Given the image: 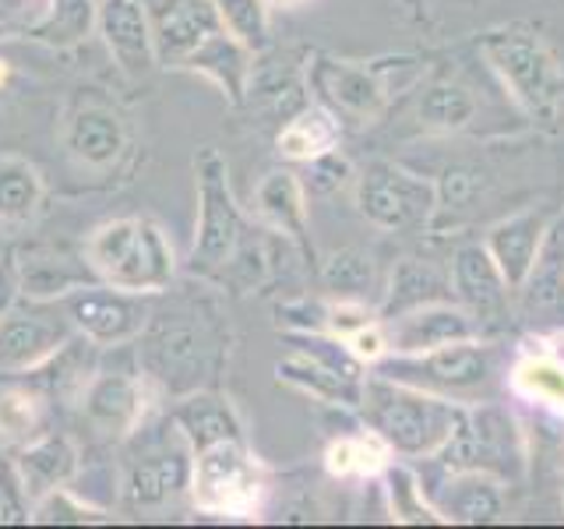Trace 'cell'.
<instances>
[{
	"label": "cell",
	"instance_id": "obj_38",
	"mask_svg": "<svg viewBox=\"0 0 564 529\" xmlns=\"http://www.w3.org/2000/svg\"><path fill=\"white\" fill-rule=\"evenodd\" d=\"M388 498H392V516L399 522H441L420 481L405 466H388Z\"/></svg>",
	"mask_w": 564,
	"mask_h": 529
},
{
	"label": "cell",
	"instance_id": "obj_45",
	"mask_svg": "<svg viewBox=\"0 0 564 529\" xmlns=\"http://www.w3.org/2000/svg\"><path fill=\"white\" fill-rule=\"evenodd\" d=\"M264 4H275V8H300V4H307V0H264Z\"/></svg>",
	"mask_w": 564,
	"mask_h": 529
},
{
	"label": "cell",
	"instance_id": "obj_16",
	"mask_svg": "<svg viewBox=\"0 0 564 529\" xmlns=\"http://www.w3.org/2000/svg\"><path fill=\"white\" fill-rule=\"evenodd\" d=\"M145 364L155 378L170 381L173 388L194 385L205 370V346L198 328H191L184 322H166L152 328L145 346Z\"/></svg>",
	"mask_w": 564,
	"mask_h": 529
},
{
	"label": "cell",
	"instance_id": "obj_15",
	"mask_svg": "<svg viewBox=\"0 0 564 529\" xmlns=\"http://www.w3.org/2000/svg\"><path fill=\"white\" fill-rule=\"evenodd\" d=\"M99 32L128 75H145L155 64V35L141 0H106L99 8Z\"/></svg>",
	"mask_w": 564,
	"mask_h": 529
},
{
	"label": "cell",
	"instance_id": "obj_7",
	"mask_svg": "<svg viewBox=\"0 0 564 529\" xmlns=\"http://www.w3.org/2000/svg\"><path fill=\"white\" fill-rule=\"evenodd\" d=\"M198 173V237H194V264L202 269H226L243 244V216L229 191L226 159L216 149L194 155Z\"/></svg>",
	"mask_w": 564,
	"mask_h": 529
},
{
	"label": "cell",
	"instance_id": "obj_6",
	"mask_svg": "<svg viewBox=\"0 0 564 529\" xmlns=\"http://www.w3.org/2000/svg\"><path fill=\"white\" fill-rule=\"evenodd\" d=\"M191 494L202 511H216V516H254L264 498V481L258 463L247 455L243 441L226 438L194 452Z\"/></svg>",
	"mask_w": 564,
	"mask_h": 529
},
{
	"label": "cell",
	"instance_id": "obj_42",
	"mask_svg": "<svg viewBox=\"0 0 564 529\" xmlns=\"http://www.w3.org/2000/svg\"><path fill=\"white\" fill-rule=\"evenodd\" d=\"M29 511H25V490L18 484V476L0 466V526L8 522H25Z\"/></svg>",
	"mask_w": 564,
	"mask_h": 529
},
{
	"label": "cell",
	"instance_id": "obj_35",
	"mask_svg": "<svg viewBox=\"0 0 564 529\" xmlns=\"http://www.w3.org/2000/svg\"><path fill=\"white\" fill-rule=\"evenodd\" d=\"M519 293L529 317H564V264L540 258Z\"/></svg>",
	"mask_w": 564,
	"mask_h": 529
},
{
	"label": "cell",
	"instance_id": "obj_20",
	"mask_svg": "<svg viewBox=\"0 0 564 529\" xmlns=\"http://www.w3.org/2000/svg\"><path fill=\"white\" fill-rule=\"evenodd\" d=\"M78 473V452L64 434L35 438L18 455V484H22L25 498L40 501L43 494L64 487L70 476Z\"/></svg>",
	"mask_w": 564,
	"mask_h": 529
},
{
	"label": "cell",
	"instance_id": "obj_13",
	"mask_svg": "<svg viewBox=\"0 0 564 529\" xmlns=\"http://www.w3.org/2000/svg\"><path fill=\"white\" fill-rule=\"evenodd\" d=\"M546 226H551V212H543V208H525L490 226L487 251L498 261L511 293H519L525 287L529 272L536 269V261L543 255Z\"/></svg>",
	"mask_w": 564,
	"mask_h": 529
},
{
	"label": "cell",
	"instance_id": "obj_2",
	"mask_svg": "<svg viewBox=\"0 0 564 529\" xmlns=\"http://www.w3.org/2000/svg\"><path fill=\"white\" fill-rule=\"evenodd\" d=\"M480 53L522 110L551 123L564 110V64L533 25L511 22L480 35Z\"/></svg>",
	"mask_w": 564,
	"mask_h": 529
},
{
	"label": "cell",
	"instance_id": "obj_22",
	"mask_svg": "<svg viewBox=\"0 0 564 529\" xmlns=\"http://www.w3.org/2000/svg\"><path fill=\"white\" fill-rule=\"evenodd\" d=\"M254 205L275 229L293 240H307V198L304 184L290 170H272L261 176L254 191Z\"/></svg>",
	"mask_w": 564,
	"mask_h": 529
},
{
	"label": "cell",
	"instance_id": "obj_8",
	"mask_svg": "<svg viewBox=\"0 0 564 529\" xmlns=\"http://www.w3.org/2000/svg\"><path fill=\"white\" fill-rule=\"evenodd\" d=\"M437 187L423 181L420 173H410L395 163H370L357 176V208L360 216L388 229V234H402V229H423L434 219Z\"/></svg>",
	"mask_w": 564,
	"mask_h": 529
},
{
	"label": "cell",
	"instance_id": "obj_14",
	"mask_svg": "<svg viewBox=\"0 0 564 529\" xmlns=\"http://www.w3.org/2000/svg\"><path fill=\"white\" fill-rule=\"evenodd\" d=\"M476 317L466 307H452L445 304H427L416 311H405L392 317V328H388V349L392 353H423L445 343L458 339H476Z\"/></svg>",
	"mask_w": 564,
	"mask_h": 529
},
{
	"label": "cell",
	"instance_id": "obj_37",
	"mask_svg": "<svg viewBox=\"0 0 564 529\" xmlns=\"http://www.w3.org/2000/svg\"><path fill=\"white\" fill-rule=\"evenodd\" d=\"M219 18L226 32L243 50H261L269 43V11H264V0H216Z\"/></svg>",
	"mask_w": 564,
	"mask_h": 529
},
{
	"label": "cell",
	"instance_id": "obj_23",
	"mask_svg": "<svg viewBox=\"0 0 564 529\" xmlns=\"http://www.w3.org/2000/svg\"><path fill=\"white\" fill-rule=\"evenodd\" d=\"M343 138V123L339 114L328 110V106H307L290 117L286 128L279 131V152L286 159H296V163H311V159L335 152Z\"/></svg>",
	"mask_w": 564,
	"mask_h": 529
},
{
	"label": "cell",
	"instance_id": "obj_1",
	"mask_svg": "<svg viewBox=\"0 0 564 529\" xmlns=\"http://www.w3.org/2000/svg\"><path fill=\"white\" fill-rule=\"evenodd\" d=\"M364 417L367 428L381 434V441L395 455H437L452 438L458 420V402L448 396L427 392V388L375 375L364 381Z\"/></svg>",
	"mask_w": 564,
	"mask_h": 529
},
{
	"label": "cell",
	"instance_id": "obj_33",
	"mask_svg": "<svg viewBox=\"0 0 564 529\" xmlns=\"http://www.w3.org/2000/svg\"><path fill=\"white\" fill-rule=\"evenodd\" d=\"M322 282H325V290H332L339 300H364L378 282V264L367 251L346 247V251H335L325 258Z\"/></svg>",
	"mask_w": 564,
	"mask_h": 529
},
{
	"label": "cell",
	"instance_id": "obj_3",
	"mask_svg": "<svg viewBox=\"0 0 564 529\" xmlns=\"http://www.w3.org/2000/svg\"><path fill=\"white\" fill-rule=\"evenodd\" d=\"M88 264L123 293H155L170 287L176 272L173 244L152 219H113L85 244Z\"/></svg>",
	"mask_w": 564,
	"mask_h": 529
},
{
	"label": "cell",
	"instance_id": "obj_27",
	"mask_svg": "<svg viewBox=\"0 0 564 529\" xmlns=\"http://www.w3.org/2000/svg\"><path fill=\"white\" fill-rule=\"evenodd\" d=\"M173 420L194 452H202L226 438H240V420L234 413V406L219 396H191L181 410L173 413Z\"/></svg>",
	"mask_w": 564,
	"mask_h": 529
},
{
	"label": "cell",
	"instance_id": "obj_36",
	"mask_svg": "<svg viewBox=\"0 0 564 529\" xmlns=\"http://www.w3.org/2000/svg\"><path fill=\"white\" fill-rule=\"evenodd\" d=\"M43 423V402L22 385H0V438L29 441Z\"/></svg>",
	"mask_w": 564,
	"mask_h": 529
},
{
	"label": "cell",
	"instance_id": "obj_4",
	"mask_svg": "<svg viewBox=\"0 0 564 529\" xmlns=\"http://www.w3.org/2000/svg\"><path fill=\"white\" fill-rule=\"evenodd\" d=\"M437 463L448 473H487L494 481H519L525 469V441L519 420L498 402H458L452 438Z\"/></svg>",
	"mask_w": 564,
	"mask_h": 529
},
{
	"label": "cell",
	"instance_id": "obj_12",
	"mask_svg": "<svg viewBox=\"0 0 564 529\" xmlns=\"http://www.w3.org/2000/svg\"><path fill=\"white\" fill-rule=\"evenodd\" d=\"M67 314L88 339L102 346L134 339L149 322V307L141 304L138 293L123 290H82L78 296H70Z\"/></svg>",
	"mask_w": 564,
	"mask_h": 529
},
{
	"label": "cell",
	"instance_id": "obj_28",
	"mask_svg": "<svg viewBox=\"0 0 564 529\" xmlns=\"http://www.w3.org/2000/svg\"><path fill=\"white\" fill-rule=\"evenodd\" d=\"M191 466L184 452L145 455L131 473V498L138 505H163L173 494L191 487Z\"/></svg>",
	"mask_w": 564,
	"mask_h": 529
},
{
	"label": "cell",
	"instance_id": "obj_30",
	"mask_svg": "<svg viewBox=\"0 0 564 529\" xmlns=\"http://www.w3.org/2000/svg\"><path fill=\"white\" fill-rule=\"evenodd\" d=\"M511 388L525 402L564 410V357H557V353H525L511 367Z\"/></svg>",
	"mask_w": 564,
	"mask_h": 529
},
{
	"label": "cell",
	"instance_id": "obj_21",
	"mask_svg": "<svg viewBox=\"0 0 564 529\" xmlns=\"http://www.w3.org/2000/svg\"><path fill=\"white\" fill-rule=\"evenodd\" d=\"M67 149L85 166H110L123 152V123L113 110L102 106H85L67 123Z\"/></svg>",
	"mask_w": 564,
	"mask_h": 529
},
{
	"label": "cell",
	"instance_id": "obj_46",
	"mask_svg": "<svg viewBox=\"0 0 564 529\" xmlns=\"http://www.w3.org/2000/svg\"><path fill=\"white\" fill-rule=\"evenodd\" d=\"M4 78H8V67H4V61H0V85H4Z\"/></svg>",
	"mask_w": 564,
	"mask_h": 529
},
{
	"label": "cell",
	"instance_id": "obj_41",
	"mask_svg": "<svg viewBox=\"0 0 564 529\" xmlns=\"http://www.w3.org/2000/svg\"><path fill=\"white\" fill-rule=\"evenodd\" d=\"M346 176H349V163L339 152H325V155H317L307 163V187L314 194L339 191L346 184Z\"/></svg>",
	"mask_w": 564,
	"mask_h": 529
},
{
	"label": "cell",
	"instance_id": "obj_43",
	"mask_svg": "<svg viewBox=\"0 0 564 529\" xmlns=\"http://www.w3.org/2000/svg\"><path fill=\"white\" fill-rule=\"evenodd\" d=\"M346 343H349V349L357 353L364 364H378L388 353V332L378 322H370V325L357 328L352 335H346Z\"/></svg>",
	"mask_w": 564,
	"mask_h": 529
},
{
	"label": "cell",
	"instance_id": "obj_10",
	"mask_svg": "<svg viewBox=\"0 0 564 529\" xmlns=\"http://www.w3.org/2000/svg\"><path fill=\"white\" fill-rule=\"evenodd\" d=\"M226 32L216 0H170L155 18V57L166 67H191L194 57Z\"/></svg>",
	"mask_w": 564,
	"mask_h": 529
},
{
	"label": "cell",
	"instance_id": "obj_39",
	"mask_svg": "<svg viewBox=\"0 0 564 529\" xmlns=\"http://www.w3.org/2000/svg\"><path fill=\"white\" fill-rule=\"evenodd\" d=\"M18 279H22V290L32 296H53V293H67L70 287H78V276L67 269L64 258L18 261Z\"/></svg>",
	"mask_w": 564,
	"mask_h": 529
},
{
	"label": "cell",
	"instance_id": "obj_9",
	"mask_svg": "<svg viewBox=\"0 0 564 529\" xmlns=\"http://www.w3.org/2000/svg\"><path fill=\"white\" fill-rule=\"evenodd\" d=\"M388 61H375L370 67L335 61V57H317L311 64V88L317 93L328 110L349 114L357 120H375L384 114L392 85H388Z\"/></svg>",
	"mask_w": 564,
	"mask_h": 529
},
{
	"label": "cell",
	"instance_id": "obj_40",
	"mask_svg": "<svg viewBox=\"0 0 564 529\" xmlns=\"http://www.w3.org/2000/svg\"><path fill=\"white\" fill-rule=\"evenodd\" d=\"M35 522H99L102 511L93 505H82L75 494H67L64 487L50 490L40 498V508H35Z\"/></svg>",
	"mask_w": 564,
	"mask_h": 529
},
{
	"label": "cell",
	"instance_id": "obj_5",
	"mask_svg": "<svg viewBox=\"0 0 564 529\" xmlns=\"http://www.w3.org/2000/svg\"><path fill=\"white\" fill-rule=\"evenodd\" d=\"M378 375H388L395 381L427 388V392L466 399L480 396L498 378V349L480 339H458L423 353H395V357H381Z\"/></svg>",
	"mask_w": 564,
	"mask_h": 529
},
{
	"label": "cell",
	"instance_id": "obj_44",
	"mask_svg": "<svg viewBox=\"0 0 564 529\" xmlns=\"http://www.w3.org/2000/svg\"><path fill=\"white\" fill-rule=\"evenodd\" d=\"M18 290H22V279H18V261L4 258V261H0V322L11 314Z\"/></svg>",
	"mask_w": 564,
	"mask_h": 529
},
{
	"label": "cell",
	"instance_id": "obj_29",
	"mask_svg": "<svg viewBox=\"0 0 564 529\" xmlns=\"http://www.w3.org/2000/svg\"><path fill=\"white\" fill-rule=\"evenodd\" d=\"M437 205H434V219L431 226H445L448 219L463 216V212L476 208V202L484 198L487 187H490V170L480 163H452L441 170L437 176Z\"/></svg>",
	"mask_w": 564,
	"mask_h": 529
},
{
	"label": "cell",
	"instance_id": "obj_32",
	"mask_svg": "<svg viewBox=\"0 0 564 529\" xmlns=\"http://www.w3.org/2000/svg\"><path fill=\"white\" fill-rule=\"evenodd\" d=\"M388 455H392V449L384 445L381 434L367 428L360 434L335 438L325 452V466L332 476H375L388 469Z\"/></svg>",
	"mask_w": 564,
	"mask_h": 529
},
{
	"label": "cell",
	"instance_id": "obj_26",
	"mask_svg": "<svg viewBox=\"0 0 564 529\" xmlns=\"http://www.w3.org/2000/svg\"><path fill=\"white\" fill-rule=\"evenodd\" d=\"M279 381L296 385L300 392H307L322 402H335V406H360L364 396V381L346 378L339 370L325 367L322 360H314L311 353H300V357H286L279 367Z\"/></svg>",
	"mask_w": 564,
	"mask_h": 529
},
{
	"label": "cell",
	"instance_id": "obj_25",
	"mask_svg": "<svg viewBox=\"0 0 564 529\" xmlns=\"http://www.w3.org/2000/svg\"><path fill=\"white\" fill-rule=\"evenodd\" d=\"M85 417L96 423V428L120 434L131 431L138 417H141V392L131 378L123 375H102L88 385L85 392Z\"/></svg>",
	"mask_w": 564,
	"mask_h": 529
},
{
	"label": "cell",
	"instance_id": "obj_24",
	"mask_svg": "<svg viewBox=\"0 0 564 529\" xmlns=\"http://www.w3.org/2000/svg\"><path fill=\"white\" fill-rule=\"evenodd\" d=\"M476 114H480V102L469 93L466 85L437 78L431 85H423V93L416 99V117L427 131L437 134H458L473 128Z\"/></svg>",
	"mask_w": 564,
	"mask_h": 529
},
{
	"label": "cell",
	"instance_id": "obj_17",
	"mask_svg": "<svg viewBox=\"0 0 564 529\" xmlns=\"http://www.w3.org/2000/svg\"><path fill=\"white\" fill-rule=\"evenodd\" d=\"M431 505L441 522H494L505 511L501 484L487 473H452L437 490H431Z\"/></svg>",
	"mask_w": 564,
	"mask_h": 529
},
{
	"label": "cell",
	"instance_id": "obj_18",
	"mask_svg": "<svg viewBox=\"0 0 564 529\" xmlns=\"http://www.w3.org/2000/svg\"><path fill=\"white\" fill-rule=\"evenodd\" d=\"M67 343V328L43 322L32 314H8L0 322V370L14 375V370H29L43 364Z\"/></svg>",
	"mask_w": 564,
	"mask_h": 529
},
{
	"label": "cell",
	"instance_id": "obj_19",
	"mask_svg": "<svg viewBox=\"0 0 564 529\" xmlns=\"http://www.w3.org/2000/svg\"><path fill=\"white\" fill-rule=\"evenodd\" d=\"M452 276L445 269H437L434 261L427 258H402L392 272V282H388V296H384V322L405 314V311H416V307H427V304H445L452 300Z\"/></svg>",
	"mask_w": 564,
	"mask_h": 529
},
{
	"label": "cell",
	"instance_id": "obj_34",
	"mask_svg": "<svg viewBox=\"0 0 564 529\" xmlns=\"http://www.w3.org/2000/svg\"><path fill=\"white\" fill-rule=\"evenodd\" d=\"M93 22H99V14L93 11L88 0H53V8H46V14L29 29V35L64 46V43H78L93 29Z\"/></svg>",
	"mask_w": 564,
	"mask_h": 529
},
{
	"label": "cell",
	"instance_id": "obj_31",
	"mask_svg": "<svg viewBox=\"0 0 564 529\" xmlns=\"http://www.w3.org/2000/svg\"><path fill=\"white\" fill-rule=\"evenodd\" d=\"M40 202H43L40 170L18 155L0 159V219L25 223L40 212Z\"/></svg>",
	"mask_w": 564,
	"mask_h": 529
},
{
	"label": "cell",
	"instance_id": "obj_11",
	"mask_svg": "<svg viewBox=\"0 0 564 529\" xmlns=\"http://www.w3.org/2000/svg\"><path fill=\"white\" fill-rule=\"evenodd\" d=\"M452 293L476 322L494 325L508 314V282L498 269V261L490 258L487 244H463L452 258Z\"/></svg>",
	"mask_w": 564,
	"mask_h": 529
}]
</instances>
